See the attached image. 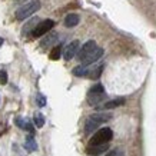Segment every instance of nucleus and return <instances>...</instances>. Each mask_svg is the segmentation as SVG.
<instances>
[{"label": "nucleus", "mask_w": 156, "mask_h": 156, "mask_svg": "<svg viewBox=\"0 0 156 156\" xmlns=\"http://www.w3.org/2000/svg\"><path fill=\"white\" fill-rule=\"evenodd\" d=\"M125 98H118V99H112L109 100V102H106L105 105H102V106H99L98 109H102V110H110V109H115V108H119V106H123L125 105Z\"/></svg>", "instance_id": "obj_10"}, {"label": "nucleus", "mask_w": 156, "mask_h": 156, "mask_svg": "<svg viewBox=\"0 0 156 156\" xmlns=\"http://www.w3.org/2000/svg\"><path fill=\"white\" fill-rule=\"evenodd\" d=\"M108 151H109V143H103V145H89V146L86 147V153L90 156H99Z\"/></svg>", "instance_id": "obj_9"}, {"label": "nucleus", "mask_w": 156, "mask_h": 156, "mask_svg": "<svg viewBox=\"0 0 156 156\" xmlns=\"http://www.w3.org/2000/svg\"><path fill=\"white\" fill-rule=\"evenodd\" d=\"M106 156H123V151L122 149H113L106 153Z\"/></svg>", "instance_id": "obj_20"}, {"label": "nucleus", "mask_w": 156, "mask_h": 156, "mask_svg": "<svg viewBox=\"0 0 156 156\" xmlns=\"http://www.w3.org/2000/svg\"><path fill=\"white\" fill-rule=\"evenodd\" d=\"M105 98H106L105 87L100 85V83L95 85L93 87H90V90L87 92V103H89L90 106H96V105H99Z\"/></svg>", "instance_id": "obj_3"}, {"label": "nucleus", "mask_w": 156, "mask_h": 156, "mask_svg": "<svg viewBox=\"0 0 156 156\" xmlns=\"http://www.w3.org/2000/svg\"><path fill=\"white\" fill-rule=\"evenodd\" d=\"M112 119V115L110 113H105V112H100V113H95V115H90L87 120L85 123V133H92L93 130L99 128L102 123L108 122Z\"/></svg>", "instance_id": "obj_1"}, {"label": "nucleus", "mask_w": 156, "mask_h": 156, "mask_svg": "<svg viewBox=\"0 0 156 156\" xmlns=\"http://www.w3.org/2000/svg\"><path fill=\"white\" fill-rule=\"evenodd\" d=\"M39 23H40V22H39V19H37V17H33V19H32V20H29L27 23L24 24L23 30H22V34H23V36H26V34H29V33H30V30L33 32V30H34V29H36V26H37Z\"/></svg>", "instance_id": "obj_12"}, {"label": "nucleus", "mask_w": 156, "mask_h": 156, "mask_svg": "<svg viewBox=\"0 0 156 156\" xmlns=\"http://www.w3.org/2000/svg\"><path fill=\"white\" fill-rule=\"evenodd\" d=\"M36 102H37L39 108H43V106L46 105V98H44L42 93H37V95H36Z\"/></svg>", "instance_id": "obj_19"}, {"label": "nucleus", "mask_w": 156, "mask_h": 156, "mask_svg": "<svg viewBox=\"0 0 156 156\" xmlns=\"http://www.w3.org/2000/svg\"><path fill=\"white\" fill-rule=\"evenodd\" d=\"M23 129H26L27 132H30V133H33L34 132V128H33V125L29 122V120H24V125H23Z\"/></svg>", "instance_id": "obj_22"}, {"label": "nucleus", "mask_w": 156, "mask_h": 156, "mask_svg": "<svg viewBox=\"0 0 156 156\" xmlns=\"http://www.w3.org/2000/svg\"><path fill=\"white\" fill-rule=\"evenodd\" d=\"M96 48H98V46H96V42H95V40H89V42H86L85 44L82 46L80 50H79V53H77V59L82 62L86 56H89L90 53L93 52Z\"/></svg>", "instance_id": "obj_7"}, {"label": "nucleus", "mask_w": 156, "mask_h": 156, "mask_svg": "<svg viewBox=\"0 0 156 156\" xmlns=\"http://www.w3.org/2000/svg\"><path fill=\"white\" fill-rule=\"evenodd\" d=\"M79 22H80V17H79V14L76 13H69L65 17V26L66 27H75V26L79 24Z\"/></svg>", "instance_id": "obj_11"}, {"label": "nucleus", "mask_w": 156, "mask_h": 156, "mask_svg": "<svg viewBox=\"0 0 156 156\" xmlns=\"http://www.w3.org/2000/svg\"><path fill=\"white\" fill-rule=\"evenodd\" d=\"M57 37H59V34L55 33V32H53V33H48V34H46V37H44L42 42H40V46H42V48H48V46H52L53 43L57 40Z\"/></svg>", "instance_id": "obj_13"}, {"label": "nucleus", "mask_w": 156, "mask_h": 156, "mask_svg": "<svg viewBox=\"0 0 156 156\" xmlns=\"http://www.w3.org/2000/svg\"><path fill=\"white\" fill-rule=\"evenodd\" d=\"M24 147L27 149L29 152H33L37 149V145H36V140L33 139V136L30 135V136L26 137V142H24Z\"/></svg>", "instance_id": "obj_15"}, {"label": "nucleus", "mask_w": 156, "mask_h": 156, "mask_svg": "<svg viewBox=\"0 0 156 156\" xmlns=\"http://www.w3.org/2000/svg\"><path fill=\"white\" fill-rule=\"evenodd\" d=\"M33 120H34V125H36V128H43V125H44V116L42 113H34L33 116Z\"/></svg>", "instance_id": "obj_16"}, {"label": "nucleus", "mask_w": 156, "mask_h": 156, "mask_svg": "<svg viewBox=\"0 0 156 156\" xmlns=\"http://www.w3.org/2000/svg\"><path fill=\"white\" fill-rule=\"evenodd\" d=\"M89 69H87V66H83V65H80V66H76L75 69H73V75L77 76V77H83V76H89Z\"/></svg>", "instance_id": "obj_14"}, {"label": "nucleus", "mask_w": 156, "mask_h": 156, "mask_svg": "<svg viewBox=\"0 0 156 156\" xmlns=\"http://www.w3.org/2000/svg\"><path fill=\"white\" fill-rule=\"evenodd\" d=\"M60 55H62V46H55L50 52V59L52 60H57L60 59Z\"/></svg>", "instance_id": "obj_17"}, {"label": "nucleus", "mask_w": 156, "mask_h": 156, "mask_svg": "<svg viewBox=\"0 0 156 156\" xmlns=\"http://www.w3.org/2000/svg\"><path fill=\"white\" fill-rule=\"evenodd\" d=\"M0 83L2 85L7 83V72L6 70H0Z\"/></svg>", "instance_id": "obj_21"}, {"label": "nucleus", "mask_w": 156, "mask_h": 156, "mask_svg": "<svg viewBox=\"0 0 156 156\" xmlns=\"http://www.w3.org/2000/svg\"><path fill=\"white\" fill-rule=\"evenodd\" d=\"M102 70H103V66L96 67V69H93V70L89 72V76H87V77H90V79H98V77L102 75Z\"/></svg>", "instance_id": "obj_18"}, {"label": "nucleus", "mask_w": 156, "mask_h": 156, "mask_svg": "<svg viewBox=\"0 0 156 156\" xmlns=\"http://www.w3.org/2000/svg\"><path fill=\"white\" fill-rule=\"evenodd\" d=\"M79 46H80V43L79 40H73L67 44L65 50H63V57H65V60H72L73 57L79 53Z\"/></svg>", "instance_id": "obj_6"}, {"label": "nucleus", "mask_w": 156, "mask_h": 156, "mask_svg": "<svg viewBox=\"0 0 156 156\" xmlns=\"http://www.w3.org/2000/svg\"><path fill=\"white\" fill-rule=\"evenodd\" d=\"M53 26H55V22H53L52 19L43 20V22H40V23L36 26V29L32 32V34H33V37H40V36H44V34H48L49 32L52 30Z\"/></svg>", "instance_id": "obj_5"}, {"label": "nucleus", "mask_w": 156, "mask_h": 156, "mask_svg": "<svg viewBox=\"0 0 156 156\" xmlns=\"http://www.w3.org/2000/svg\"><path fill=\"white\" fill-rule=\"evenodd\" d=\"M102 56H103V49H102V48H96L93 52L90 53L89 56H86L85 59L82 60V65H83V66H89V65H92V63L98 62Z\"/></svg>", "instance_id": "obj_8"}, {"label": "nucleus", "mask_w": 156, "mask_h": 156, "mask_svg": "<svg viewBox=\"0 0 156 156\" xmlns=\"http://www.w3.org/2000/svg\"><path fill=\"white\" fill-rule=\"evenodd\" d=\"M40 2L39 0H33V2H29L26 5H23L20 7L17 12H16V19L17 20H24L30 17V16H33L39 9H40Z\"/></svg>", "instance_id": "obj_2"}, {"label": "nucleus", "mask_w": 156, "mask_h": 156, "mask_svg": "<svg viewBox=\"0 0 156 156\" xmlns=\"http://www.w3.org/2000/svg\"><path fill=\"white\" fill-rule=\"evenodd\" d=\"M113 137V132L110 128H102L92 136L89 145H103V143H109Z\"/></svg>", "instance_id": "obj_4"}, {"label": "nucleus", "mask_w": 156, "mask_h": 156, "mask_svg": "<svg viewBox=\"0 0 156 156\" xmlns=\"http://www.w3.org/2000/svg\"><path fill=\"white\" fill-rule=\"evenodd\" d=\"M3 43H5V40H3V39L0 37V48H2V44H3Z\"/></svg>", "instance_id": "obj_23"}]
</instances>
